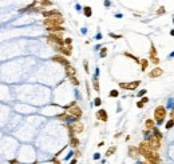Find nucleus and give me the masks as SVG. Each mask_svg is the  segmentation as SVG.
Here are the masks:
<instances>
[{
    "instance_id": "f257e3e1",
    "label": "nucleus",
    "mask_w": 174,
    "mask_h": 164,
    "mask_svg": "<svg viewBox=\"0 0 174 164\" xmlns=\"http://www.w3.org/2000/svg\"><path fill=\"white\" fill-rule=\"evenodd\" d=\"M166 116H167V109L165 105H158L154 109V120L157 124H163Z\"/></svg>"
},
{
    "instance_id": "f03ea898",
    "label": "nucleus",
    "mask_w": 174,
    "mask_h": 164,
    "mask_svg": "<svg viewBox=\"0 0 174 164\" xmlns=\"http://www.w3.org/2000/svg\"><path fill=\"white\" fill-rule=\"evenodd\" d=\"M66 112H68L71 116H74V118L79 119L82 115H83V112H82V109L79 108L78 105H76V101H71V103L68 104V105L66 107Z\"/></svg>"
},
{
    "instance_id": "7ed1b4c3",
    "label": "nucleus",
    "mask_w": 174,
    "mask_h": 164,
    "mask_svg": "<svg viewBox=\"0 0 174 164\" xmlns=\"http://www.w3.org/2000/svg\"><path fill=\"white\" fill-rule=\"evenodd\" d=\"M147 143H149V147H150V150L151 151H155V152H160V150H161V147H162V140L161 139H158V138H155V136H149L147 139Z\"/></svg>"
},
{
    "instance_id": "20e7f679",
    "label": "nucleus",
    "mask_w": 174,
    "mask_h": 164,
    "mask_svg": "<svg viewBox=\"0 0 174 164\" xmlns=\"http://www.w3.org/2000/svg\"><path fill=\"white\" fill-rule=\"evenodd\" d=\"M149 61H151V63H153L155 67H158V64H160L158 51H157V47L154 46L153 41H151V44H150V52H149Z\"/></svg>"
},
{
    "instance_id": "39448f33",
    "label": "nucleus",
    "mask_w": 174,
    "mask_h": 164,
    "mask_svg": "<svg viewBox=\"0 0 174 164\" xmlns=\"http://www.w3.org/2000/svg\"><path fill=\"white\" fill-rule=\"evenodd\" d=\"M141 83H142L141 80H134V81H130V83H119V88L127 89V91H135L141 85Z\"/></svg>"
},
{
    "instance_id": "423d86ee",
    "label": "nucleus",
    "mask_w": 174,
    "mask_h": 164,
    "mask_svg": "<svg viewBox=\"0 0 174 164\" xmlns=\"http://www.w3.org/2000/svg\"><path fill=\"white\" fill-rule=\"evenodd\" d=\"M67 127H68V128H71V130L74 131V133H75V135H78V133H82V132H83V130H84L83 123H82V121H79V119H78V120H75L74 123L68 124Z\"/></svg>"
},
{
    "instance_id": "0eeeda50",
    "label": "nucleus",
    "mask_w": 174,
    "mask_h": 164,
    "mask_svg": "<svg viewBox=\"0 0 174 164\" xmlns=\"http://www.w3.org/2000/svg\"><path fill=\"white\" fill-rule=\"evenodd\" d=\"M64 23L63 17H51V19H44V24L47 27H54V26H62Z\"/></svg>"
},
{
    "instance_id": "6e6552de",
    "label": "nucleus",
    "mask_w": 174,
    "mask_h": 164,
    "mask_svg": "<svg viewBox=\"0 0 174 164\" xmlns=\"http://www.w3.org/2000/svg\"><path fill=\"white\" fill-rule=\"evenodd\" d=\"M52 61H56V63H59V64H62V66H64V67H67V66H70V61H68V59L66 58V56H63V55H55V56H52Z\"/></svg>"
},
{
    "instance_id": "1a4fd4ad",
    "label": "nucleus",
    "mask_w": 174,
    "mask_h": 164,
    "mask_svg": "<svg viewBox=\"0 0 174 164\" xmlns=\"http://www.w3.org/2000/svg\"><path fill=\"white\" fill-rule=\"evenodd\" d=\"M163 75V69L161 68V67H155V68H153L150 72H149V78L150 79H157L160 78V76Z\"/></svg>"
},
{
    "instance_id": "9d476101",
    "label": "nucleus",
    "mask_w": 174,
    "mask_h": 164,
    "mask_svg": "<svg viewBox=\"0 0 174 164\" xmlns=\"http://www.w3.org/2000/svg\"><path fill=\"white\" fill-rule=\"evenodd\" d=\"M42 15H43L46 19H51V17H62V13L56 9H52V11H42Z\"/></svg>"
},
{
    "instance_id": "9b49d317",
    "label": "nucleus",
    "mask_w": 174,
    "mask_h": 164,
    "mask_svg": "<svg viewBox=\"0 0 174 164\" xmlns=\"http://www.w3.org/2000/svg\"><path fill=\"white\" fill-rule=\"evenodd\" d=\"M96 119L101 120V121H103V123H106V121L109 120L107 112H106L104 109H99V111H96Z\"/></svg>"
},
{
    "instance_id": "f8f14e48",
    "label": "nucleus",
    "mask_w": 174,
    "mask_h": 164,
    "mask_svg": "<svg viewBox=\"0 0 174 164\" xmlns=\"http://www.w3.org/2000/svg\"><path fill=\"white\" fill-rule=\"evenodd\" d=\"M129 155L135 159V157H138V156H141V151H139L138 147H133V145H131V147L129 148Z\"/></svg>"
},
{
    "instance_id": "ddd939ff",
    "label": "nucleus",
    "mask_w": 174,
    "mask_h": 164,
    "mask_svg": "<svg viewBox=\"0 0 174 164\" xmlns=\"http://www.w3.org/2000/svg\"><path fill=\"white\" fill-rule=\"evenodd\" d=\"M155 120L154 119H147V120L145 121V130L147 131H153L154 128H155Z\"/></svg>"
},
{
    "instance_id": "4468645a",
    "label": "nucleus",
    "mask_w": 174,
    "mask_h": 164,
    "mask_svg": "<svg viewBox=\"0 0 174 164\" xmlns=\"http://www.w3.org/2000/svg\"><path fill=\"white\" fill-rule=\"evenodd\" d=\"M71 53H72L71 46H64L63 48H60V55H63V56H71Z\"/></svg>"
},
{
    "instance_id": "2eb2a0df",
    "label": "nucleus",
    "mask_w": 174,
    "mask_h": 164,
    "mask_svg": "<svg viewBox=\"0 0 174 164\" xmlns=\"http://www.w3.org/2000/svg\"><path fill=\"white\" fill-rule=\"evenodd\" d=\"M79 144H80V141H79V139L76 138V136L70 138V145H71V148H78Z\"/></svg>"
},
{
    "instance_id": "dca6fc26",
    "label": "nucleus",
    "mask_w": 174,
    "mask_h": 164,
    "mask_svg": "<svg viewBox=\"0 0 174 164\" xmlns=\"http://www.w3.org/2000/svg\"><path fill=\"white\" fill-rule=\"evenodd\" d=\"M75 72H76L75 68H74L71 64L66 67V73H67V76H68V78H71V76H75Z\"/></svg>"
},
{
    "instance_id": "f3484780",
    "label": "nucleus",
    "mask_w": 174,
    "mask_h": 164,
    "mask_svg": "<svg viewBox=\"0 0 174 164\" xmlns=\"http://www.w3.org/2000/svg\"><path fill=\"white\" fill-rule=\"evenodd\" d=\"M141 71L142 72H146V68L149 67V60L147 59H141Z\"/></svg>"
},
{
    "instance_id": "a211bd4d",
    "label": "nucleus",
    "mask_w": 174,
    "mask_h": 164,
    "mask_svg": "<svg viewBox=\"0 0 174 164\" xmlns=\"http://www.w3.org/2000/svg\"><path fill=\"white\" fill-rule=\"evenodd\" d=\"M123 55H125V56H127V58H130L131 59V60H134V61H135V63H141V59H138V58H137V56H135V55H133V53H130V52H123Z\"/></svg>"
},
{
    "instance_id": "6ab92c4d",
    "label": "nucleus",
    "mask_w": 174,
    "mask_h": 164,
    "mask_svg": "<svg viewBox=\"0 0 174 164\" xmlns=\"http://www.w3.org/2000/svg\"><path fill=\"white\" fill-rule=\"evenodd\" d=\"M151 135L153 136H155V138H158V139H161V140H162V138H163V135H162V132H161L160 130H158V128H154L153 130V133H151Z\"/></svg>"
},
{
    "instance_id": "aec40b11",
    "label": "nucleus",
    "mask_w": 174,
    "mask_h": 164,
    "mask_svg": "<svg viewBox=\"0 0 174 164\" xmlns=\"http://www.w3.org/2000/svg\"><path fill=\"white\" fill-rule=\"evenodd\" d=\"M93 87H94V89H95L96 92L101 91V88H99V81H98V78H96V76H94V79H93Z\"/></svg>"
},
{
    "instance_id": "412c9836",
    "label": "nucleus",
    "mask_w": 174,
    "mask_h": 164,
    "mask_svg": "<svg viewBox=\"0 0 174 164\" xmlns=\"http://www.w3.org/2000/svg\"><path fill=\"white\" fill-rule=\"evenodd\" d=\"M83 13H84V16H86V17H90L91 15H93V9H91V7H88V6L84 7V8H83Z\"/></svg>"
},
{
    "instance_id": "4be33fe9",
    "label": "nucleus",
    "mask_w": 174,
    "mask_h": 164,
    "mask_svg": "<svg viewBox=\"0 0 174 164\" xmlns=\"http://www.w3.org/2000/svg\"><path fill=\"white\" fill-rule=\"evenodd\" d=\"M115 151H116V147H115V145H113V147H110L107 151H106V153H104V155H106V157H109V156L114 155V153H115Z\"/></svg>"
},
{
    "instance_id": "5701e85b",
    "label": "nucleus",
    "mask_w": 174,
    "mask_h": 164,
    "mask_svg": "<svg viewBox=\"0 0 174 164\" xmlns=\"http://www.w3.org/2000/svg\"><path fill=\"white\" fill-rule=\"evenodd\" d=\"M39 4H40L42 7H51L52 6V1H51V0H40Z\"/></svg>"
},
{
    "instance_id": "b1692460",
    "label": "nucleus",
    "mask_w": 174,
    "mask_h": 164,
    "mask_svg": "<svg viewBox=\"0 0 174 164\" xmlns=\"http://www.w3.org/2000/svg\"><path fill=\"white\" fill-rule=\"evenodd\" d=\"M173 127H174V120L173 119H169L167 123L165 124V128L166 130H170V128H173Z\"/></svg>"
},
{
    "instance_id": "393cba45",
    "label": "nucleus",
    "mask_w": 174,
    "mask_h": 164,
    "mask_svg": "<svg viewBox=\"0 0 174 164\" xmlns=\"http://www.w3.org/2000/svg\"><path fill=\"white\" fill-rule=\"evenodd\" d=\"M165 12H166V9H165V7H163V6H161V7H160V8H158V9H157V12H155V15H157V16H161V15H163V13H165Z\"/></svg>"
},
{
    "instance_id": "a878e982",
    "label": "nucleus",
    "mask_w": 174,
    "mask_h": 164,
    "mask_svg": "<svg viewBox=\"0 0 174 164\" xmlns=\"http://www.w3.org/2000/svg\"><path fill=\"white\" fill-rule=\"evenodd\" d=\"M119 92H118V89H111L110 92H109V96L110 98H118Z\"/></svg>"
},
{
    "instance_id": "bb28decb",
    "label": "nucleus",
    "mask_w": 174,
    "mask_h": 164,
    "mask_svg": "<svg viewBox=\"0 0 174 164\" xmlns=\"http://www.w3.org/2000/svg\"><path fill=\"white\" fill-rule=\"evenodd\" d=\"M109 36L111 39H122L123 38V35H116V33H113V32H109Z\"/></svg>"
},
{
    "instance_id": "cd10ccee",
    "label": "nucleus",
    "mask_w": 174,
    "mask_h": 164,
    "mask_svg": "<svg viewBox=\"0 0 174 164\" xmlns=\"http://www.w3.org/2000/svg\"><path fill=\"white\" fill-rule=\"evenodd\" d=\"M101 58H106V56H107V48H106V47H103V48H101Z\"/></svg>"
},
{
    "instance_id": "c85d7f7f",
    "label": "nucleus",
    "mask_w": 174,
    "mask_h": 164,
    "mask_svg": "<svg viewBox=\"0 0 174 164\" xmlns=\"http://www.w3.org/2000/svg\"><path fill=\"white\" fill-rule=\"evenodd\" d=\"M94 105L95 107H101L102 105V99L101 98H95L94 99Z\"/></svg>"
},
{
    "instance_id": "c756f323",
    "label": "nucleus",
    "mask_w": 174,
    "mask_h": 164,
    "mask_svg": "<svg viewBox=\"0 0 174 164\" xmlns=\"http://www.w3.org/2000/svg\"><path fill=\"white\" fill-rule=\"evenodd\" d=\"M68 79H70V81H71V83H72L75 87H78V85H79V81L76 80V78H75V76H71V78H68Z\"/></svg>"
},
{
    "instance_id": "7c9ffc66",
    "label": "nucleus",
    "mask_w": 174,
    "mask_h": 164,
    "mask_svg": "<svg viewBox=\"0 0 174 164\" xmlns=\"http://www.w3.org/2000/svg\"><path fill=\"white\" fill-rule=\"evenodd\" d=\"M83 66H84V71H86V73H90V68H88V61H87V60H83Z\"/></svg>"
},
{
    "instance_id": "2f4dec72",
    "label": "nucleus",
    "mask_w": 174,
    "mask_h": 164,
    "mask_svg": "<svg viewBox=\"0 0 174 164\" xmlns=\"http://www.w3.org/2000/svg\"><path fill=\"white\" fill-rule=\"evenodd\" d=\"M146 92H147V89H142V91H139V92L137 93V96H139V98H143V96L146 95Z\"/></svg>"
},
{
    "instance_id": "473e14b6",
    "label": "nucleus",
    "mask_w": 174,
    "mask_h": 164,
    "mask_svg": "<svg viewBox=\"0 0 174 164\" xmlns=\"http://www.w3.org/2000/svg\"><path fill=\"white\" fill-rule=\"evenodd\" d=\"M64 44H66V46H71V44H72V39L71 38H66L64 39Z\"/></svg>"
},
{
    "instance_id": "72a5a7b5",
    "label": "nucleus",
    "mask_w": 174,
    "mask_h": 164,
    "mask_svg": "<svg viewBox=\"0 0 174 164\" xmlns=\"http://www.w3.org/2000/svg\"><path fill=\"white\" fill-rule=\"evenodd\" d=\"M74 155H75V152H74V151H70V152H68V155H67L66 157H64V160H70V159Z\"/></svg>"
},
{
    "instance_id": "f704fd0d",
    "label": "nucleus",
    "mask_w": 174,
    "mask_h": 164,
    "mask_svg": "<svg viewBox=\"0 0 174 164\" xmlns=\"http://www.w3.org/2000/svg\"><path fill=\"white\" fill-rule=\"evenodd\" d=\"M51 163H52V164H62L60 161L58 160V157H54V159H51Z\"/></svg>"
},
{
    "instance_id": "c9c22d12",
    "label": "nucleus",
    "mask_w": 174,
    "mask_h": 164,
    "mask_svg": "<svg viewBox=\"0 0 174 164\" xmlns=\"http://www.w3.org/2000/svg\"><path fill=\"white\" fill-rule=\"evenodd\" d=\"M99 159H101V153L95 152V153H94V160H99Z\"/></svg>"
},
{
    "instance_id": "e433bc0d",
    "label": "nucleus",
    "mask_w": 174,
    "mask_h": 164,
    "mask_svg": "<svg viewBox=\"0 0 174 164\" xmlns=\"http://www.w3.org/2000/svg\"><path fill=\"white\" fill-rule=\"evenodd\" d=\"M149 100H150V99H149V98H147V96H143V98H142V99H141V101H142V103H143V104H146V103H147V101H149Z\"/></svg>"
},
{
    "instance_id": "4c0bfd02",
    "label": "nucleus",
    "mask_w": 174,
    "mask_h": 164,
    "mask_svg": "<svg viewBox=\"0 0 174 164\" xmlns=\"http://www.w3.org/2000/svg\"><path fill=\"white\" fill-rule=\"evenodd\" d=\"M86 88H87V96L90 98V85H88V81H86Z\"/></svg>"
},
{
    "instance_id": "58836bf2",
    "label": "nucleus",
    "mask_w": 174,
    "mask_h": 164,
    "mask_svg": "<svg viewBox=\"0 0 174 164\" xmlns=\"http://www.w3.org/2000/svg\"><path fill=\"white\" fill-rule=\"evenodd\" d=\"M143 136H145V138H149V135H150V131H147V130H145V131H143Z\"/></svg>"
},
{
    "instance_id": "ea45409f",
    "label": "nucleus",
    "mask_w": 174,
    "mask_h": 164,
    "mask_svg": "<svg viewBox=\"0 0 174 164\" xmlns=\"http://www.w3.org/2000/svg\"><path fill=\"white\" fill-rule=\"evenodd\" d=\"M95 39H96V40H101V39H102V33H101V32H98V33L95 35Z\"/></svg>"
},
{
    "instance_id": "a19ab883",
    "label": "nucleus",
    "mask_w": 174,
    "mask_h": 164,
    "mask_svg": "<svg viewBox=\"0 0 174 164\" xmlns=\"http://www.w3.org/2000/svg\"><path fill=\"white\" fill-rule=\"evenodd\" d=\"M143 105H145V104H143L142 101H138V103H137V107H138V108H143Z\"/></svg>"
},
{
    "instance_id": "79ce46f5",
    "label": "nucleus",
    "mask_w": 174,
    "mask_h": 164,
    "mask_svg": "<svg viewBox=\"0 0 174 164\" xmlns=\"http://www.w3.org/2000/svg\"><path fill=\"white\" fill-rule=\"evenodd\" d=\"M104 7H110V0H104Z\"/></svg>"
},
{
    "instance_id": "37998d69",
    "label": "nucleus",
    "mask_w": 174,
    "mask_h": 164,
    "mask_svg": "<svg viewBox=\"0 0 174 164\" xmlns=\"http://www.w3.org/2000/svg\"><path fill=\"white\" fill-rule=\"evenodd\" d=\"M170 119H173V120H174V109L170 112Z\"/></svg>"
},
{
    "instance_id": "c03bdc74",
    "label": "nucleus",
    "mask_w": 174,
    "mask_h": 164,
    "mask_svg": "<svg viewBox=\"0 0 174 164\" xmlns=\"http://www.w3.org/2000/svg\"><path fill=\"white\" fill-rule=\"evenodd\" d=\"M75 156H76V157H78V156H80V151L76 150V151H75Z\"/></svg>"
},
{
    "instance_id": "a18cd8bd",
    "label": "nucleus",
    "mask_w": 174,
    "mask_h": 164,
    "mask_svg": "<svg viewBox=\"0 0 174 164\" xmlns=\"http://www.w3.org/2000/svg\"><path fill=\"white\" fill-rule=\"evenodd\" d=\"M76 161H78V160H76V159H72V160L70 161V164H76Z\"/></svg>"
},
{
    "instance_id": "49530a36",
    "label": "nucleus",
    "mask_w": 174,
    "mask_h": 164,
    "mask_svg": "<svg viewBox=\"0 0 174 164\" xmlns=\"http://www.w3.org/2000/svg\"><path fill=\"white\" fill-rule=\"evenodd\" d=\"M115 17H118V19H121V17H122V13H116V15H115Z\"/></svg>"
},
{
    "instance_id": "de8ad7c7",
    "label": "nucleus",
    "mask_w": 174,
    "mask_h": 164,
    "mask_svg": "<svg viewBox=\"0 0 174 164\" xmlns=\"http://www.w3.org/2000/svg\"><path fill=\"white\" fill-rule=\"evenodd\" d=\"M138 164H150V163H149V161H146V160H145V161H142V163H138Z\"/></svg>"
},
{
    "instance_id": "09e8293b",
    "label": "nucleus",
    "mask_w": 174,
    "mask_h": 164,
    "mask_svg": "<svg viewBox=\"0 0 174 164\" xmlns=\"http://www.w3.org/2000/svg\"><path fill=\"white\" fill-rule=\"evenodd\" d=\"M170 35H171V36H174V29H171V31H170Z\"/></svg>"
},
{
    "instance_id": "8fccbe9b",
    "label": "nucleus",
    "mask_w": 174,
    "mask_h": 164,
    "mask_svg": "<svg viewBox=\"0 0 174 164\" xmlns=\"http://www.w3.org/2000/svg\"><path fill=\"white\" fill-rule=\"evenodd\" d=\"M173 56H174V52H173V53L170 55V56H169V58H173Z\"/></svg>"
},
{
    "instance_id": "3c124183",
    "label": "nucleus",
    "mask_w": 174,
    "mask_h": 164,
    "mask_svg": "<svg viewBox=\"0 0 174 164\" xmlns=\"http://www.w3.org/2000/svg\"><path fill=\"white\" fill-rule=\"evenodd\" d=\"M173 24H174V17H173Z\"/></svg>"
}]
</instances>
